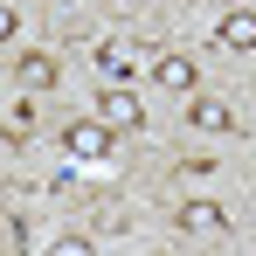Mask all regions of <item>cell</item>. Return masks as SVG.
Wrapping results in <instances>:
<instances>
[{"label":"cell","instance_id":"1","mask_svg":"<svg viewBox=\"0 0 256 256\" xmlns=\"http://www.w3.org/2000/svg\"><path fill=\"white\" fill-rule=\"evenodd\" d=\"M62 152H70V160H104V152H111V125H104V118L70 125V132H62Z\"/></svg>","mask_w":256,"mask_h":256},{"label":"cell","instance_id":"2","mask_svg":"<svg viewBox=\"0 0 256 256\" xmlns=\"http://www.w3.org/2000/svg\"><path fill=\"white\" fill-rule=\"evenodd\" d=\"M97 118H104L111 132H138L146 125V104H138L132 90H104V97H97Z\"/></svg>","mask_w":256,"mask_h":256},{"label":"cell","instance_id":"3","mask_svg":"<svg viewBox=\"0 0 256 256\" xmlns=\"http://www.w3.org/2000/svg\"><path fill=\"white\" fill-rule=\"evenodd\" d=\"M180 228H187V236H222V228H228V208H214V201H187V208H180Z\"/></svg>","mask_w":256,"mask_h":256},{"label":"cell","instance_id":"4","mask_svg":"<svg viewBox=\"0 0 256 256\" xmlns=\"http://www.w3.org/2000/svg\"><path fill=\"white\" fill-rule=\"evenodd\" d=\"M187 118H194L201 132H228V125H236V111H228L222 97H194V104H187Z\"/></svg>","mask_w":256,"mask_h":256},{"label":"cell","instance_id":"5","mask_svg":"<svg viewBox=\"0 0 256 256\" xmlns=\"http://www.w3.org/2000/svg\"><path fill=\"white\" fill-rule=\"evenodd\" d=\"M152 76H160V90H194V62L187 56H160Z\"/></svg>","mask_w":256,"mask_h":256},{"label":"cell","instance_id":"6","mask_svg":"<svg viewBox=\"0 0 256 256\" xmlns=\"http://www.w3.org/2000/svg\"><path fill=\"white\" fill-rule=\"evenodd\" d=\"M56 76H62L56 56H21V84H28V90H56Z\"/></svg>","mask_w":256,"mask_h":256},{"label":"cell","instance_id":"7","mask_svg":"<svg viewBox=\"0 0 256 256\" xmlns=\"http://www.w3.org/2000/svg\"><path fill=\"white\" fill-rule=\"evenodd\" d=\"M214 42H222V48H256V14H228Z\"/></svg>","mask_w":256,"mask_h":256},{"label":"cell","instance_id":"8","mask_svg":"<svg viewBox=\"0 0 256 256\" xmlns=\"http://www.w3.org/2000/svg\"><path fill=\"white\" fill-rule=\"evenodd\" d=\"M48 250H56V256H90V236H56Z\"/></svg>","mask_w":256,"mask_h":256},{"label":"cell","instance_id":"9","mask_svg":"<svg viewBox=\"0 0 256 256\" xmlns=\"http://www.w3.org/2000/svg\"><path fill=\"white\" fill-rule=\"evenodd\" d=\"M97 70L104 76H125V48H97Z\"/></svg>","mask_w":256,"mask_h":256}]
</instances>
